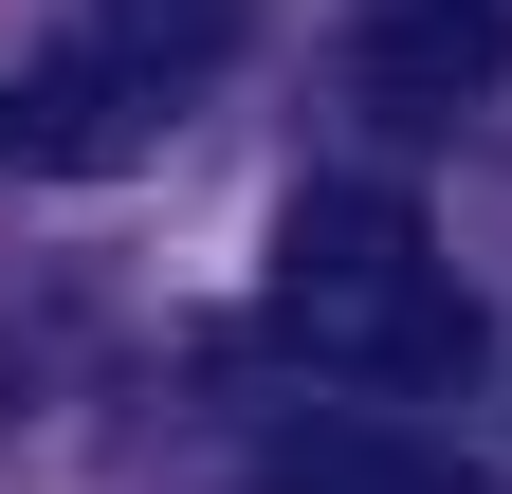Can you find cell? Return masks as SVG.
Listing matches in <instances>:
<instances>
[{"instance_id": "3957f363", "label": "cell", "mask_w": 512, "mask_h": 494, "mask_svg": "<svg viewBox=\"0 0 512 494\" xmlns=\"http://www.w3.org/2000/svg\"><path fill=\"white\" fill-rule=\"evenodd\" d=\"M348 92L384 129H458L476 92H512V0H366L348 19Z\"/></svg>"}, {"instance_id": "7a4b0ae2", "label": "cell", "mask_w": 512, "mask_h": 494, "mask_svg": "<svg viewBox=\"0 0 512 494\" xmlns=\"http://www.w3.org/2000/svg\"><path fill=\"white\" fill-rule=\"evenodd\" d=\"M238 0H74L19 74H0V183H110L220 92Z\"/></svg>"}, {"instance_id": "277c9868", "label": "cell", "mask_w": 512, "mask_h": 494, "mask_svg": "<svg viewBox=\"0 0 512 494\" xmlns=\"http://www.w3.org/2000/svg\"><path fill=\"white\" fill-rule=\"evenodd\" d=\"M256 494H476L439 440H403V421H293L275 458H256Z\"/></svg>"}, {"instance_id": "6da1fadb", "label": "cell", "mask_w": 512, "mask_h": 494, "mask_svg": "<svg viewBox=\"0 0 512 494\" xmlns=\"http://www.w3.org/2000/svg\"><path fill=\"white\" fill-rule=\"evenodd\" d=\"M275 348L330 366V385H366V403L476 366V293L421 238L403 183H293V202H275Z\"/></svg>"}]
</instances>
